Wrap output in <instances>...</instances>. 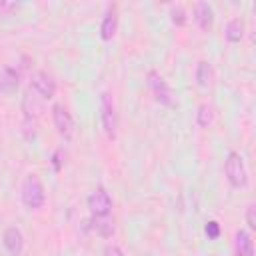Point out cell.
<instances>
[{"label": "cell", "instance_id": "cell-2", "mask_svg": "<svg viewBox=\"0 0 256 256\" xmlns=\"http://www.w3.org/2000/svg\"><path fill=\"white\" fill-rule=\"evenodd\" d=\"M224 172H226L228 182H230L234 188H244V186L248 184L246 164H244V158H242L238 152H230V154L226 156Z\"/></svg>", "mask_w": 256, "mask_h": 256}, {"label": "cell", "instance_id": "cell-1", "mask_svg": "<svg viewBox=\"0 0 256 256\" xmlns=\"http://www.w3.org/2000/svg\"><path fill=\"white\" fill-rule=\"evenodd\" d=\"M22 202L30 210H38V208L44 206L46 190H44V184L40 182L38 176L30 174V176L24 178V182H22Z\"/></svg>", "mask_w": 256, "mask_h": 256}, {"label": "cell", "instance_id": "cell-12", "mask_svg": "<svg viewBox=\"0 0 256 256\" xmlns=\"http://www.w3.org/2000/svg\"><path fill=\"white\" fill-rule=\"evenodd\" d=\"M194 20L198 22V26L202 30H208L212 28L214 24V10L208 2H196L194 4Z\"/></svg>", "mask_w": 256, "mask_h": 256}, {"label": "cell", "instance_id": "cell-16", "mask_svg": "<svg viewBox=\"0 0 256 256\" xmlns=\"http://www.w3.org/2000/svg\"><path fill=\"white\" fill-rule=\"evenodd\" d=\"M212 122H214V110L208 104H200L198 112H196V124L200 128H208Z\"/></svg>", "mask_w": 256, "mask_h": 256}, {"label": "cell", "instance_id": "cell-22", "mask_svg": "<svg viewBox=\"0 0 256 256\" xmlns=\"http://www.w3.org/2000/svg\"><path fill=\"white\" fill-rule=\"evenodd\" d=\"M16 8V4H8V2H0V14L2 12H10V10H14Z\"/></svg>", "mask_w": 256, "mask_h": 256}, {"label": "cell", "instance_id": "cell-20", "mask_svg": "<svg viewBox=\"0 0 256 256\" xmlns=\"http://www.w3.org/2000/svg\"><path fill=\"white\" fill-rule=\"evenodd\" d=\"M104 256H124V252H122L118 246L110 244V246H106V248H104Z\"/></svg>", "mask_w": 256, "mask_h": 256}, {"label": "cell", "instance_id": "cell-14", "mask_svg": "<svg viewBox=\"0 0 256 256\" xmlns=\"http://www.w3.org/2000/svg\"><path fill=\"white\" fill-rule=\"evenodd\" d=\"M212 80H214L212 66L208 62H198V66H196V82H198V86L208 88L212 84Z\"/></svg>", "mask_w": 256, "mask_h": 256}, {"label": "cell", "instance_id": "cell-15", "mask_svg": "<svg viewBox=\"0 0 256 256\" xmlns=\"http://www.w3.org/2000/svg\"><path fill=\"white\" fill-rule=\"evenodd\" d=\"M242 36H244V22L240 18H232L226 26V40L236 44L242 40Z\"/></svg>", "mask_w": 256, "mask_h": 256}, {"label": "cell", "instance_id": "cell-18", "mask_svg": "<svg viewBox=\"0 0 256 256\" xmlns=\"http://www.w3.org/2000/svg\"><path fill=\"white\" fill-rule=\"evenodd\" d=\"M206 236H208L210 240H216V238L220 236V224H218L216 220H210V222L206 224Z\"/></svg>", "mask_w": 256, "mask_h": 256}, {"label": "cell", "instance_id": "cell-6", "mask_svg": "<svg viewBox=\"0 0 256 256\" xmlns=\"http://www.w3.org/2000/svg\"><path fill=\"white\" fill-rule=\"evenodd\" d=\"M30 88L44 100H50L56 94V82L52 80V76L48 72H36L30 80Z\"/></svg>", "mask_w": 256, "mask_h": 256}, {"label": "cell", "instance_id": "cell-17", "mask_svg": "<svg viewBox=\"0 0 256 256\" xmlns=\"http://www.w3.org/2000/svg\"><path fill=\"white\" fill-rule=\"evenodd\" d=\"M172 22H174L176 26L186 24V12L182 10V6H174V8H172Z\"/></svg>", "mask_w": 256, "mask_h": 256}, {"label": "cell", "instance_id": "cell-9", "mask_svg": "<svg viewBox=\"0 0 256 256\" xmlns=\"http://www.w3.org/2000/svg\"><path fill=\"white\" fill-rule=\"evenodd\" d=\"M20 86V72L12 66H2L0 68V92L4 96H12L16 94Z\"/></svg>", "mask_w": 256, "mask_h": 256}, {"label": "cell", "instance_id": "cell-7", "mask_svg": "<svg viewBox=\"0 0 256 256\" xmlns=\"http://www.w3.org/2000/svg\"><path fill=\"white\" fill-rule=\"evenodd\" d=\"M148 84H150V90L154 94V98L164 104V106H172V92H170V86L166 84V80L158 74V72H150L148 74Z\"/></svg>", "mask_w": 256, "mask_h": 256}, {"label": "cell", "instance_id": "cell-5", "mask_svg": "<svg viewBox=\"0 0 256 256\" xmlns=\"http://www.w3.org/2000/svg\"><path fill=\"white\" fill-rule=\"evenodd\" d=\"M88 208H90V212L96 218H106L110 214V210H112V198H110V194L104 188L94 190L88 196Z\"/></svg>", "mask_w": 256, "mask_h": 256}, {"label": "cell", "instance_id": "cell-4", "mask_svg": "<svg viewBox=\"0 0 256 256\" xmlns=\"http://www.w3.org/2000/svg\"><path fill=\"white\" fill-rule=\"evenodd\" d=\"M52 118H54V126L58 130V134L64 136L66 140H72L76 128H74V120H72L70 112L62 104H54L52 106Z\"/></svg>", "mask_w": 256, "mask_h": 256}, {"label": "cell", "instance_id": "cell-11", "mask_svg": "<svg viewBox=\"0 0 256 256\" xmlns=\"http://www.w3.org/2000/svg\"><path fill=\"white\" fill-rule=\"evenodd\" d=\"M118 30V12H116V6H110L104 14V20L100 24V36L102 40H112L114 34Z\"/></svg>", "mask_w": 256, "mask_h": 256}, {"label": "cell", "instance_id": "cell-21", "mask_svg": "<svg viewBox=\"0 0 256 256\" xmlns=\"http://www.w3.org/2000/svg\"><path fill=\"white\" fill-rule=\"evenodd\" d=\"M60 156H62V150L54 152V156H52V160H54V168H56V170H60V166H62V160H60Z\"/></svg>", "mask_w": 256, "mask_h": 256}, {"label": "cell", "instance_id": "cell-10", "mask_svg": "<svg viewBox=\"0 0 256 256\" xmlns=\"http://www.w3.org/2000/svg\"><path fill=\"white\" fill-rule=\"evenodd\" d=\"M2 242H4V248L8 250V254H12V256H20L24 250V236H22L20 228H16V226L6 228Z\"/></svg>", "mask_w": 256, "mask_h": 256}, {"label": "cell", "instance_id": "cell-13", "mask_svg": "<svg viewBox=\"0 0 256 256\" xmlns=\"http://www.w3.org/2000/svg\"><path fill=\"white\" fill-rule=\"evenodd\" d=\"M234 248H236V256H254V242L250 232L238 230L234 234Z\"/></svg>", "mask_w": 256, "mask_h": 256}, {"label": "cell", "instance_id": "cell-19", "mask_svg": "<svg viewBox=\"0 0 256 256\" xmlns=\"http://www.w3.org/2000/svg\"><path fill=\"white\" fill-rule=\"evenodd\" d=\"M246 222H248L250 230L256 228V206H254V204H250L248 210H246Z\"/></svg>", "mask_w": 256, "mask_h": 256}, {"label": "cell", "instance_id": "cell-3", "mask_svg": "<svg viewBox=\"0 0 256 256\" xmlns=\"http://www.w3.org/2000/svg\"><path fill=\"white\" fill-rule=\"evenodd\" d=\"M100 120H102V126H104L106 136H108V138H114V136H116L118 120H116V110H114L112 98H110V94H106V92L100 96Z\"/></svg>", "mask_w": 256, "mask_h": 256}, {"label": "cell", "instance_id": "cell-8", "mask_svg": "<svg viewBox=\"0 0 256 256\" xmlns=\"http://www.w3.org/2000/svg\"><path fill=\"white\" fill-rule=\"evenodd\" d=\"M22 112H24L26 118H30V120L42 116V112H44V98H40L32 88L26 90L24 96H22Z\"/></svg>", "mask_w": 256, "mask_h": 256}]
</instances>
